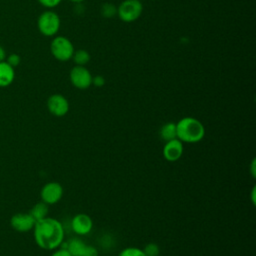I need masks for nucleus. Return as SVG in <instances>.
<instances>
[{"label":"nucleus","mask_w":256,"mask_h":256,"mask_svg":"<svg viewBox=\"0 0 256 256\" xmlns=\"http://www.w3.org/2000/svg\"><path fill=\"white\" fill-rule=\"evenodd\" d=\"M71 2H74V3H81V2H83V1H85V0H70Z\"/></svg>","instance_id":"27"},{"label":"nucleus","mask_w":256,"mask_h":256,"mask_svg":"<svg viewBox=\"0 0 256 256\" xmlns=\"http://www.w3.org/2000/svg\"><path fill=\"white\" fill-rule=\"evenodd\" d=\"M60 18L58 14L52 10L42 12L37 20V27L39 32L47 37L55 36L60 29Z\"/></svg>","instance_id":"3"},{"label":"nucleus","mask_w":256,"mask_h":256,"mask_svg":"<svg viewBox=\"0 0 256 256\" xmlns=\"http://www.w3.org/2000/svg\"><path fill=\"white\" fill-rule=\"evenodd\" d=\"M71 228L79 236L87 235L93 228V221L88 214L78 213L71 220Z\"/></svg>","instance_id":"9"},{"label":"nucleus","mask_w":256,"mask_h":256,"mask_svg":"<svg viewBox=\"0 0 256 256\" xmlns=\"http://www.w3.org/2000/svg\"><path fill=\"white\" fill-rule=\"evenodd\" d=\"M64 244L65 245H63L62 247H64L70 253L71 256H81L87 245L82 239L78 237L71 238Z\"/></svg>","instance_id":"13"},{"label":"nucleus","mask_w":256,"mask_h":256,"mask_svg":"<svg viewBox=\"0 0 256 256\" xmlns=\"http://www.w3.org/2000/svg\"><path fill=\"white\" fill-rule=\"evenodd\" d=\"M177 139L183 143H197L205 136V127L194 117L187 116L176 123Z\"/></svg>","instance_id":"2"},{"label":"nucleus","mask_w":256,"mask_h":256,"mask_svg":"<svg viewBox=\"0 0 256 256\" xmlns=\"http://www.w3.org/2000/svg\"><path fill=\"white\" fill-rule=\"evenodd\" d=\"M15 70L6 61L0 62V87H7L14 81Z\"/></svg>","instance_id":"12"},{"label":"nucleus","mask_w":256,"mask_h":256,"mask_svg":"<svg viewBox=\"0 0 256 256\" xmlns=\"http://www.w3.org/2000/svg\"><path fill=\"white\" fill-rule=\"evenodd\" d=\"M33 233L36 244L42 249L54 250L63 244L64 228L55 218L47 216L36 221Z\"/></svg>","instance_id":"1"},{"label":"nucleus","mask_w":256,"mask_h":256,"mask_svg":"<svg viewBox=\"0 0 256 256\" xmlns=\"http://www.w3.org/2000/svg\"><path fill=\"white\" fill-rule=\"evenodd\" d=\"M118 256H146L143 249L137 247H126L119 253Z\"/></svg>","instance_id":"18"},{"label":"nucleus","mask_w":256,"mask_h":256,"mask_svg":"<svg viewBox=\"0 0 256 256\" xmlns=\"http://www.w3.org/2000/svg\"><path fill=\"white\" fill-rule=\"evenodd\" d=\"M92 75L91 72L85 66L75 65L69 73L70 82L77 89H87L92 85Z\"/></svg>","instance_id":"6"},{"label":"nucleus","mask_w":256,"mask_h":256,"mask_svg":"<svg viewBox=\"0 0 256 256\" xmlns=\"http://www.w3.org/2000/svg\"><path fill=\"white\" fill-rule=\"evenodd\" d=\"M50 256H71V255L64 247H61V248L58 247L54 249V252Z\"/></svg>","instance_id":"24"},{"label":"nucleus","mask_w":256,"mask_h":256,"mask_svg":"<svg viewBox=\"0 0 256 256\" xmlns=\"http://www.w3.org/2000/svg\"><path fill=\"white\" fill-rule=\"evenodd\" d=\"M100 14L104 18H112L117 15V7L112 3H104L100 8Z\"/></svg>","instance_id":"17"},{"label":"nucleus","mask_w":256,"mask_h":256,"mask_svg":"<svg viewBox=\"0 0 256 256\" xmlns=\"http://www.w3.org/2000/svg\"><path fill=\"white\" fill-rule=\"evenodd\" d=\"M47 108L52 115L62 117L65 116L69 111V102L62 94H52L47 99Z\"/></svg>","instance_id":"8"},{"label":"nucleus","mask_w":256,"mask_h":256,"mask_svg":"<svg viewBox=\"0 0 256 256\" xmlns=\"http://www.w3.org/2000/svg\"><path fill=\"white\" fill-rule=\"evenodd\" d=\"M143 12V4L140 0H123L117 7V16L126 23L136 21Z\"/></svg>","instance_id":"5"},{"label":"nucleus","mask_w":256,"mask_h":256,"mask_svg":"<svg viewBox=\"0 0 256 256\" xmlns=\"http://www.w3.org/2000/svg\"><path fill=\"white\" fill-rule=\"evenodd\" d=\"M159 135L165 142L177 138L176 123L167 122V123L163 124L159 130Z\"/></svg>","instance_id":"14"},{"label":"nucleus","mask_w":256,"mask_h":256,"mask_svg":"<svg viewBox=\"0 0 256 256\" xmlns=\"http://www.w3.org/2000/svg\"><path fill=\"white\" fill-rule=\"evenodd\" d=\"M92 84L96 87H102L105 84V79L101 75H97L92 77Z\"/></svg>","instance_id":"23"},{"label":"nucleus","mask_w":256,"mask_h":256,"mask_svg":"<svg viewBox=\"0 0 256 256\" xmlns=\"http://www.w3.org/2000/svg\"><path fill=\"white\" fill-rule=\"evenodd\" d=\"M90 54L88 51L84 49L75 50L71 59H73L74 63L79 66H85L90 61Z\"/></svg>","instance_id":"16"},{"label":"nucleus","mask_w":256,"mask_h":256,"mask_svg":"<svg viewBox=\"0 0 256 256\" xmlns=\"http://www.w3.org/2000/svg\"><path fill=\"white\" fill-rule=\"evenodd\" d=\"M49 205H47L46 203H44L43 201L41 202H38L36 203L32 209L30 210V214L31 216L35 219V221H38L40 219H43L45 217L48 216V211H49V208H48Z\"/></svg>","instance_id":"15"},{"label":"nucleus","mask_w":256,"mask_h":256,"mask_svg":"<svg viewBox=\"0 0 256 256\" xmlns=\"http://www.w3.org/2000/svg\"><path fill=\"white\" fill-rule=\"evenodd\" d=\"M62 0H38V2L46 8H54L61 3Z\"/></svg>","instance_id":"21"},{"label":"nucleus","mask_w":256,"mask_h":256,"mask_svg":"<svg viewBox=\"0 0 256 256\" xmlns=\"http://www.w3.org/2000/svg\"><path fill=\"white\" fill-rule=\"evenodd\" d=\"M81 256H98V250L92 245H86Z\"/></svg>","instance_id":"22"},{"label":"nucleus","mask_w":256,"mask_h":256,"mask_svg":"<svg viewBox=\"0 0 256 256\" xmlns=\"http://www.w3.org/2000/svg\"><path fill=\"white\" fill-rule=\"evenodd\" d=\"M41 201L47 205H53L58 203L63 196V187L60 183L51 181L46 183L40 191Z\"/></svg>","instance_id":"7"},{"label":"nucleus","mask_w":256,"mask_h":256,"mask_svg":"<svg viewBox=\"0 0 256 256\" xmlns=\"http://www.w3.org/2000/svg\"><path fill=\"white\" fill-rule=\"evenodd\" d=\"M184 152L183 142L175 138L169 141H166L163 147V157L169 162H175L179 160Z\"/></svg>","instance_id":"11"},{"label":"nucleus","mask_w":256,"mask_h":256,"mask_svg":"<svg viewBox=\"0 0 256 256\" xmlns=\"http://www.w3.org/2000/svg\"><path fill=\"white\" fill-rule=\"evenodd\" d=\"M143 251L146 256H158L160 254V248L156 243H148Z\"/></svg>","instance_id":"19"},{"label":"nucleus","mask_w":256,"mask_h":256,"mask_svg":"<svg viewBox=\"0 0 256 256\" xmlns=\"http://www.w3.org/2000/svg\"><path fill=\"white\" fill-rule=\"evenodd\" d=\"M5 58H6V52H5L4 48L0 45V62L5 61Z\"/></svg>","instance_id":"25"},{"label":"nucleus","mask_w":256,"mask_h":256,"mask_svg":"<svg viewBox=\"0 0 256 256\" xmlns=\"http://www.w3.org/2000/svg\"><path fill=\"white\" fill-rule=\"evenodd\" d=\"M20 61H21V58H20V56H19L18 54H16V53L10 54V55L7 57V60H6V62H7L10 66H12L13 68H15L16 66H18L19 63H20Z\"/></svg>","instance_id":"20"},{"label":"nucleus","mask_w":256,"mask_h":256,"mask_svg":"<svg viewBox=\"0 0 256 256\" xmlns=\"http://www.w3.org/2000/svg\"><path fill=\"white\" fill-rule=\"evenodd\" d=\"M36 221L30 213H16L10 219L11 227L18 232H28L33 230Z\"/></svg>","instance_id":"10"},{"label":"nucleus","mask_w":256,"mask_h":256,"mask_svg":"<svg viewBox=\"0 0 256 256\" xmlns=\"http://www.w3.org/2000/svg\"><path fill=\"white\" fill-rule=\"evenodd\" d=\"M50 51L55 59L64 62L72 58L75 49L73 43L67 37L56 36L50 43Z\"/></svg>","instance_id":"4"},{"label":"nucleus","mask_w":256,"mask_h":256,"mask_svg":"<svg viewBox=\"0 0 256 256\" xmlns=\"http://www.w3.org/2000/svg\"><path fill=\"white\" fill-rule=\"evenodd\" d=\"M254 167H255V160L252 161V174H253V176H255V169H254Z\"/></svg>","instance_id":"26"}]
</instances>
